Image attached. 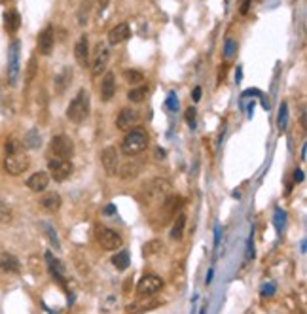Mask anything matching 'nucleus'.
Segmentation results:
<instances>
[{
	"label": "nucleus",
	"mask_w": 307,
	"mask_h": 314,
	"mask_svg": "<svg viewBox=\"0 0 307 314\" xmlns=\"http://www.w3.org/2000/svg\"><path fill=\"white\" fill-rule=\"evenodd\" d=\"M74 57H76L80 66L86 68L87 63H89V42H87V34H82L78 38V42L74 46Z\"/></svg>",
	"instance_id": "15"
},
{
	"label": "nucleus",
	"mask_w": 307,
	"mask_h": 314,
	"mask_svg": "<svg viewBox=\"0 0 307 314\" xmlns=\"http://www.w3.org/2000/svg\"><path fill=\"white\" fill-rule=\"evenodd\" d=\"M61 205H63V199H61V195L55 191L46 193L42 199H40V207H42L44 210H48V212H57L59 208H61Z\"/></svg>",
	"instance_id": "21"
},
{
	"label": "nucleus",
	"mask_w": 307,
	"mask_h": 314,
	"mask_svg": "<svg viewBox=\"0 0 307 314\" xmlns=\"http://www.w3.org/2000/svg\"><path fill=\"white\" fill-rule=\"evenodd\" d=\"M146 95H148V87H146V86H139L137 89H131V91H129L127 99L131 100V102H143Z\"/></svg>",
	"instance_id": "30"
},
{
	"label": "nucleus",
	"mask_w": 307,
	"mask_h": 314,
	"mask_svg": "<svg viewBox=\"0 0 307 314\" xmlns=\"http://www.w3.org/2000/svg\"><path fill=\"white\" fill-rule=\"evenodd\" d=\"M250 4H252V0H241V8H239V14H241V15H247V14H249Z\"/></svg>",
	"instance_id": "42"
},
{
	"label": "nucleus",
	"mask_w": 307,
	"mask_h": 314,
	"mask_svg": "<svg viewBox=\"0 0 307 314\" xmlns=\"http://www.w3.org/2000/svg\"><path fill=\"white\" fill-rule=\"evenodd\" d=\"M0 267L4 269L6 272H12V274H17V272L21 271V263H19V259L14 256V254H0Z\"/></svg>",
	"instance_id": "22"
},
{
	"label": "nucleus",
	"mask_w": 307,
	"mask_h": 314,
	"mask_svg": "<svg viewBox=\"0 0 307 314\" xmlns=\"http://www.w3.org/2000/svg\"><path fill=\"white\" fill-rule=\"evenodd\" d=\"M220 233H222L220 225H216V227H215V246H218V244H220Z\"/></svg>",
	"instance_id": "46"
},
{
	"label": "nucleus",
	"mask_w": 307,
	"mask_h": 314,
	"mask_svg": "<svg viewBox=\"0 0 307 314\" xmlns=\"http://www.w3.org/2000/svg\"><path fill=\"white\" fill-rule=\"evenodd\" d=\"M307 157H305V146H303V148H301V161H305Z\"/></svg>",
	"instance_id": "53"
},
{
	"label": "nucleus",
	"mask_w": 307,
	"mask_h": 314,
	"mask_svg": "<svg viewBox=\"0 0 307 314\" xmlns=\"http://www.w3.org/2000/svg\"><path fill=\"white\" fill-rule=\"evenodd\" d=\"M156 155H157V159H165V150H159V148H157Z\"/></svg>",
	"instance_id": "51"
},
{
	"label": "nucleus",
	"mask_w": 307,
	"mask_h": 314,
	"mask_svg": "<svg viewBox=\"0 0 307 314\" xmlns=\"http://www.w3.org/2000/svg\"><path fill=\"white\" fill-rule=\"evenodd\" d=\"M97 241L108 252L120 250L123 244L122 235L118 231H114V229H108V227H97Z\"/></svg>",
	"instance_id": "6"
},
{
	"label": "nucleus",
	"mask_w": 307,
	"mask_h": 314,
	"mask_svg": "<svg viewBox=\"0 0 307 314\" xmlns=\"http://www.w3.org/2000/svg\"><path fill=\"white\" fill-rule=\"evenodd\" d=\"M114 212H116V207H112V205L105 208V214H114Z\"/></svg>",
	"instance_id": "50"
},
{
	"label": "nucleus",
	"mask_w": 307,
	"mask_h": 314,
	"mask_svg": "<svg viewBox=\"0 0 307 314\" xmlns=\"http://www.w3.org/2000/svg\"><path fill=\"white\" fill-rule=\"evenodd\" d=\"M53 44H55L53 27H46V29L38 34V53H40V55H50L51 50H53Z\"/></svg>",
	"instance_id": "14"
},
{
	"label": "nucleus",
	"mask_w": 307,
	"mask_h": 314,
	"mask_svg": "<svg viewBox=\"0 0 307 314\" xmlns=\"http://www.w3.org/2000/svg\"><path fill=\"white\" fill-rule=\"evenodd\" d=\"M30 159L25 151H17V153H6L4 157V171L12 176H17L29 169Z\"/></svg>",
	"instance_id": "5"
},
{
	"label": "nucleus",
	"mask_w": 307,
	"mask_h": 314,
	"mask_svg": "<svg viewBox=\"0 0 307 314\" xmlns=\"http://www.w3.org/2000/svg\"><path fill=\"white\" fill-rule=\"evenodd\" d=\"M254 257V243H252V237L249 239V243H247V256H245V261H250Z\"/></svg>",
	"instance_id": "41"
},
{
	"label": "nucleus",
	"mask_w": 307,
	"mask_h": 314,
	"mask_svg": "<svg viewBox=\"0 0 307 314\" xmlns=\"http://www.w3.org/2000/svg\"><path fill=\"white\" fill-rule=\"evenodd\" d=\"M146 146H148V135H146V131L141 127H135L131 129L125 138H123L122 142V151L125 155H139L141 151L146 150Z\"/></svg>",
	"instance_id": "1"
},
{
	"label": "nucleus",
	"mask_w": 307,
	"mask_h": 314,
	"mask_svg": "<svg viewBox=\"0 0 307 314\" xmlns=\"http://www.w3.org/2000/svg\"><path fill=\"white\" fill-rule=\"evenodd\" d=\"M89 115V93L86 89H80L78 95L71 100L66 108V117L72 123H82Z\"/></svg>",
	"instance_id": "2"
},
{
	"label": "nucleus",
	"mask_w": 307,
	"mask_h": 314,
	"mask_svg": "<svg viewBox=\"0 0 307 314\" xmlns=\"http://www.w3.org/2000/svg\"><path fill=\"white\" fill-rule=\"evenodd\" d=\"M44 229H46V235H48V239H50V243L55 246V250H61V243H59V239H57V231L51 227V225H48V223H44Z\"/></svg>",
	"instance_id": "34"
},
{
	"label": "nucleus",
	"mask_w": 307,
	"mask_h": 314,
	"mask_svg": "<svg viewBox=\"0 0 307 314\" xmlns=\"http://www.w3.org/2000/svg\"><path fill=\"white\" fill-rule=\"evenodd\" d=\"M72 80V68L71 66H64L63 72L61 74H57L55 76V82H53V86H55V93H64V89H66V86L71 84Z\"/></svg>",
	"instance_id": "24"
},
{
	"label": "nucleus",
	"mask_w": 307,
	"mask_h": 314,
	"mask_svg": "<svg viewBox=\"0 0 307 314\" xmlns=\"http://www.w3.org/2000/svg\"><path fill=\"white\" fill-rule=\"evenodd\" d=\"M108 57H110V53H108L107 48L103 44H97V48H95V61H93V66H91L93 78H99L100 74L107 70Z\"/></svg>",
	"instance_id": "11"
},
{
	"label": "nucleus",
	"mask_w": 307,
	"mask_h": 314,
	"mask_svg": "<svg viewBox=\"0 0 307 314\" xmlns=\"http://www.w3.org/2000/svg\"><path fill=\"white\" fill-rule=\"evenodd\" d=\"M235 51H237V44L233 42L231 38H228V40H226V46H224V57L231 59L235 55Z\"/></svg>",
	"instance_id": "36"
},
{
	"label": "nucleus",
	"mask_w": 307,
	"mask_h": 314,
	"mask_svg": "<svg viewBox=\"0 0 307 314\" xmlns=\"http://www.w3.org/2000/svg\"><path fill=\"white\" fill-rule=\"evenodd\" d=\"M262 293H264V295H273V293H275V284H273V282L265 284L264 288H262Z\"/></svg>",
	"instance_id": "43"
},
{
	"label": "nucleus",
	"mask_w": 307,
	"mask_h": 314,
	"mask_svg": "<svg viewBox=\"0 0 307 314\" xmlns=\"http://www.w3.org/2000/svg\"><path fill=\"white\" fill-rule=\"evenodd\" d=\"M141 169H143V161H139L135 155H131L127 161L122 165V169H118V174H120L123 180H129V178H135L137 174L141 172Z\"/></svg>",
	"instance_id": "16"
},
{
	"label": "nucleus",
	"mask_w": 307,
	"mask_h": 314,
	"mask_svg": "<svg viewBox=\"0 0 307 314\" xmlns=\"http://www.w3.org/2000/svg\"><path fill=\"white\" fill-rule=\"evenodd\" d=\"M161 288H163V280L159 279V277H156V274H146V277H143V279L139 280L137 293L141 297H150L156 292H159Z\"/></svg>",
	"instance_id": "8"
},
{
	"label": "nucleus",
	"mask_w": 307,
	"mask_h": 314,
	"mask_svg": "<svg viewBox=\"0 0 307 314\" xmlns=\"http://www.w3.org/2000/svg\"><path fill=\"white\" fill-rule=\"evenodd\" d=\"M193 100H195V102H199L201 100V87H195V89H193V97H192Z\"/></svg>",
	"instance_id": "47"
},
{
	"label": "nucleus",
	"mask_w": 307,
	"mask_h": 314,
	"mask_svg": "<svg viewBox=\"0 0 307 314\" xmlns=\"http://www.w3.org/2000/svg\"><path fill=\"white\" fill-rule=\"evenodd\" d=\"M21 27V15L17 14L15 10H6L4 12V29L8 32H17V29Z\"/></svg>",
	"instance_id": "23"
},
{
	"label": "nucleus",
	"mask_w": 307,
	"mask_h": 314,
	"mask_svg": "<svg viewBox=\"0 0 307 314\" xmlns=\"http://www.w3.org/2000/svg\"><path fill=\"white\" fill-rule=\"evenodd\" d=\"M250 95H262V93H260L258 89H247V91L243 93V97H250Z\"/></svg>",
	"instance_id": "48"
},
{
	"label": "nucleus",
	"mask_w": 307,
	"mask_h": 314,
	"mask_svg": "<svg viewBox=\"0 0 307 314\" xmlns=\"http://www.w3.org/2000/svg\"><path fill=\"white\" fill-rule=\"evenodd\" d=\"M277 127H279V131H281V133L288 129V104H286V102H283V104L279 106Z\"/></svg>",
	"instance_id": "29"
},
{
	"label": "nucleus",
	"mask_w": 307,
	"mask_h": 314,
	"mask_svg": "<svg viewBox=\"0 0 307 314\" xmlns=\"http://www.w3.org/2000/svg\"><path fill=\"white\" fill-rule=\"evenodd\" d=\"M48 184H50V176H48V172H44V171H38V172H35V174H30L29 180H27V187L35 193L44 191V189L48 187Z\"/></svg>",
	"instance_id": "17"
},
{
	"label": "nucleus",
	"mask_w": 307,
	"mask_h": 314,
	"mask_svg": "<svg viewBox=\"0 0 307 314\" xmlns=\"http://www.w3.org/2000/svg\"><path fill=\"white\" fill-rule=\"evenodd\" d=\"M139 123V112L133 110V108H123L122 112L118 114V120H116V127L120 131H127V129L135 127Z\"/></svg>",
	"instance_id": "13"
},
{
	"label": "nucleus",
	"mask_w": 307,
	"mask_h": 314,
	"mask_svg": "<svg viewBox=\"0 0 307 314\" xmlns=\"http://www.w3.org/2000/svg\"><path fill=\"white\" fill-rule=\"evenodd\" d=\"M199 314H205V308H201V312Z\"/></svg>",
	"instance_id": "54"
},
{
	"label": "nucleus",
	"mask_w": 307,
	"mask_h": 314,
	"mask_svg": "<svg viewBox=\"0 0 307 314\" xmlns=\"http://www.w3.org/2000/svg\"><path fill=\"white\" fill-rule=\"evenodd\" d=\"M129 36H131L129 25L127 23H120V25H116L114 29L108 32V44H110V46H118V44L125 42Z\"/></svg>",
	"instance_id": "19"
},
{
	"label": "nucleus",
	"mask_w": 307,
	"mask_h": 314,
	"mask_svg": "<svg viewBox=\"0 0 307 314\" xmlns=\"http://www.w3.org/2000/svg\"><path fill=\"white\" fill-rule=\"evenodd\" d=\"M184 227H186V214H177L171 227V239L173 241H180L184 237Z\"/></svg>",
	"instance_id": "26"
},
{
	"label": "nucleus",
	"mask_w": 307,
	"mask_h": 314,
	"mask_svg": "<svg viewBox=\"0 0 307 314\" xmlns=\"http://www.w3.org/2000/svg\"><path fill=\"white\" fill-rule=\"evenodd\" d=\"M21 72V42L14 40L8 48V84L14 87L19 82Z\"/></svg>",
	"instance_id": "3"
},
{
	"label": "nucleus",
	"mask_w": 307,
	"mask_h": 314,
	"mask_svg": "<svg viewBox=\"0 0 307 314\" xmlns=\"http://www.w3.org/2000/svg\"><path fill=\"white\" fill-rule=\"evenodd\" d=\"M51 151H53L55 159H66V161H71V157L74 155V142L64 135L53 136L51 138Z\"/></svg>",
	"instance_id": "7"
},
{
	"label": "nucleus",
	"mask_w": 307,
	"mask_h": 314,
	"mask_svg": "<svg viewBox=\"0 0 307 314\" xmlns=\"http://www.w3.org/2000/svg\"><path fill=\"white\" fill-rule=\"evenodd\" d=\"M294 182H303V171H301V169H296V171H294Z\"/></svg>",
	"instance_id": "44"
},
{
	"label": "nucleus",
	"mask_w": 307,
	"mask_h": 314,
	"mask_svg": "<svg viewBox=\"0 0 307 314\" xmlns=\"http://www.w3.org/2000/svg\"><path fill=\"white\" fill-rule=\"evenodd\" d=\"M91 6H93V0H84L82 4H80V10H78V25H86L87 19H89V12H91Z\"/></svg>",
	"instance_id": "28"
},
{
	"label": "nucleus",
	"mask_w": 307,
	"mask_h": 314,
	"mask_svg": "<svg viewBox=\"0 0 307 314\" xmlns=\"http://www.w3.org/2000/svg\"><path fill=\"white\" fill-rule=\"evenodd\" d=\"M46 261H48V267H50L51 277L57 280L63 288H66V269L63 267V263L51 256L50 252H46Z\"/></svg>",
	"instance_id": "12"
},
{
	"label": "nucleus",
	"mask_w": 307,
	"mask_h": 314,
	"mask_svg": "<svg viewBox=\"0 0 307 314\" xmlns=\"http://www.w3.org/2000/svg\"><path fill=\"white\" fill-rule=\"evenodd\" d=\"M161 248H163V244L159 243V241H150V243L144 244L143 254L146 257H150V256H154V254H157V252H161Z\"/></svg>",
	"instance_id": "32"
},
{
	"label": "nucleus",
	"mask_w": 307,
	"mask_h": 314,
	"mask_svg": "<svg viewBox=\"0 0 307 314\" xmlns=\"http://www.w3.org/2000/svg\"><path fill=\"white\" fill-rule=\"evenodd\" d=\"M107 6H108V0H97V10H99V14H103Z\"/></svg>",
	"instance_id": "45"
},
{
	"label": "nucleus",
	"mask_w": 307,
	"mask_h": 314,
	"mask_svg": "<svg viewBox=\"0 0 307 314\" xmlns=\"http://www.w3.org/2000/svg\"><path fill=\"white\" fill-rule=\"evenodd\" d=\"M165 106L169 108L171 112H177V108H179V99H177V93H175V91L169 93V97L165 100Z\"/></svg>",
	"instance_id": "38"
},
{
	"label": "nucleus",
	"mask_w": 307,
	"mask_h": 314,
	"mask_svg": "<svg viewBox=\"0 0 307 314\" xmlns=\"http://www.w3.org/2000/svg\"><path fill=\"white\" fill-rule=\"evenodd\" d=\"M182 207V197H167V199L161 203V208H163V220H161V225L167 223V221L177 216V210Z\"/></svg>",
	"instance_id": "18"
},
{
	"label": "nucleus",
	"mask_w": 307,
	"mask_h": 314,
	"mask_svg": "<svg viewBox=\"0 0 307 314\" xmlns=\"http://www.w3.org/2000/svg\"><path fill=\"white\" fill-rule=\"evenodd\" d=\"M123 80L131 84V86H139V84H143L144 82V76L143 72L139 70H123Z\"/></svg>",
	"instance_id": "31"
},
{
	"label": "nucleus",
	"mask_w": 307,
	"mask_h": 314,
	"mask_svg": "<svg viewBox=\"0 0 307 314\" xmlns=\"http://www.w3.org/2000/svg\"><path fill=\"white\" fill-rule=\"evenodd\" d=\"M213 274H215V271H213V269H209V274H207V280H205V284H211V280H213Z\"/></svg>",
	"instance_id": "49"
},
{
	"label": "nucleus",
	"mask_w": 307,
	"mask_h": 314,
	"mask_svg": "<svg viewBox=\"0 0 307 314\" xmlns=\"http://www.w3.org/2000/svg\"><path fill=\"white\" fill-rule=\"evenodd\" d=\"M17 151H25L23 142H19L17 138H8L6 140V153H17Z\"/></svg>",
	"instance_id": "33"
},
{
	"label": "nucleus",
	"mask_w": 307,
	"mask_h": 314,
	"mask_svg": "<svg viewBox=\"0 0 307 314\" xmlns=\"http://www.w3.org/2000/svg\"><path fill=\"white\" fill-rule=\"evenodd\" d=\"M285 218H286V214L285 212H283V210H281V208H277V210H275V229H277L279 233H281V231H283V227H285Z\"/></svg>",
	"instance_id": "37"
},
{
	"label": "nucleus",
	"mask_w": 307,
	"mask_h": 314,
	"mask_svg": "<svg viewBox=\"0 0 307 314\" xmlns=\"http://www.w3.org/2000/svg\"><path fill=\"white\" fill-rule=\"evenodd\" d=\"M23 146H25V148H29V150H38V148L42 146V135H40V131H38L36 127L30 129L29 133L25 135Z\"/></svg>",
	"instance_id": "25"
},
{
	"label": "nucleus",
	"mask_w": 307,
	"mask_h": 314,
	"mask_svg": "<svg viewBox=\"0 0 307 314\" xmlns=\"http://www.w3.org/2000/svg\"><path fill=\"white\" fill-rule=\"evenodd\" d=\"M116 93V76L112 72H107L105 74V78L100 82V99L108 102V100L114 97Z\"/></svg>",
	"instance_id": "20"
},
{
	"label": "nucleus",
	"mask_w": 307,
	"mask_h": 314,
	"mask_svg": "<svg viewBox=\"0 0 307 314\" xmlns=\"http://www.w3.org/2000/svg\"><path fill=\"white\" fill-rule=\"evenodd\" d=\"M0 223H12V212L10 208L0 205Z\"/></svg>",
	"instance_id": "39"
},
{
	"label": "nucleus",
	"mask_w": 307,
	"mask_h": 314,
	"mask_svg": "<svg viewBox=\"0 0 307 314\" xmlns=\"http://www.w3.org/2000/svg\"><path fill=\"white\" fill-rule=\"evenodd\" d=\"M100 163L105 167V172L108 176H116L118 169H120V157H118V150L114 146H108L100 151Z\"/></svg>",
	"instance_id": "9"
},
{
	"label": "nucleus",
	"mask_w": 307,
	"mask_h": 314,
	"mask_svg": "<svg viewBox=\"0 0 307 314\" xmlns=\"http://www.w3.org/2000/svg\"><path fill=\"white\" fill-rule=\"evenodd\" d=\"M129 252L127 250H118L112 257V265H114L118 271H125L129 267Z\"/></svg>",
	"instance_id": "27"
},
{
	"label": "nucleus",
	"mask_w": 307,
	"mask_h": 314,
	"mask_svg": "<svg viewBox=\"0 0 307 314\" xmlns=\"http://www.w3.org/2000/svg\"><path fill=\"white\" fill-rule=\"evenodd\" d=\"M146 189V199L150 203H163L169 193H171V182L167 178H154L148 182V186H144Z\"/></svg>",
	"instance_id": "4"
},
{
	"label": "nucleus",
	"mask_w": 307,
	"mask_h": 314,
	"mask_svg": "<svg viewBox=\"0 0 307 314\" xmlns=\"http://www.w3.org/2000/svg\"><path fill=\"white\" fill-rule=\"evenodd\" d=\"M50 174L55 182H64L71 178L72 174V163L66 159H51L50 161Z\"/></svg>",
	"instance_id": "10"
},
{
	"label": "nucleus",
	"mask_w": 307,
	"mask_h": 314,
	"mask_svg": "<svg viewBox=\"0 0 307 314\" xmlns=\"http://www.w3.org/2000/svg\"><path fill=\"white\" fill-rule=\"evenodd\" d=\"M252 112H254V102H250L249 104V115H252Z\"/></svg>",
	"instance_id": "52"
},
{
	"label": "nucleus",
	"mask_w": 307,
	"mask_h": 314,
	"mask_svg": "<svg viewBox=\"0 0 307 314\" xmlns=\"http://www.w3.org/2000/svg\"><path fill=\"white\" fill-rule=\"evenodd\" d=\"M36 57H30V61H29V66H27V74H25V82L27 84H30L32 82V78L36 76Z\"/></svg>",
	"instance_id": "35"
},
{
	"label": "nucleus",
	"mask_w": 307,
	"mask_h": 314,
	"mask_svg": "<svg viewBox=\"0 0 307 314\" xmlns=\"http://www.w3.org/2000/svg\"><path fill=\"white\" fill-rule=\"evenodd\" d=\"M186 122L192 129H195V108H188L186 110Z\"/></svg>",
	"instance_id": "40"
}]
</instances>
